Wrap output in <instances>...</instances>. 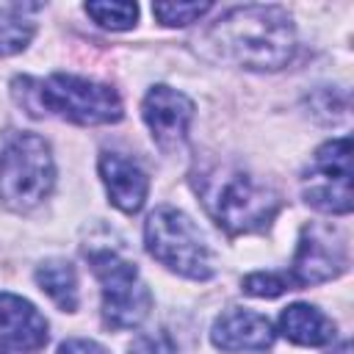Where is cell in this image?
<instances>
[{
  "mask_svg": "<svg viewBox=\"0 0 354 354\" xmlns=\"http://www.w3.org/2000/svg\"><path fill=\"white\" fill-rule=\"evenodd\" d=\"M141 116L152 133V141L163 152H180L188 141V127L194 119V102L171 88V86H152L141 102Z\"/></svg>",
  "mask_w": 354,
  "mask_h": 354,
  "instance_id": "cell-9",
  "label": "cell"
},
{
  "mask_svg": "<svg viewBox=\"0 0 354 354\" xmlns=\"http://www.w3.org/2000/svg\"><path fill=\"white\" fill-rule=\"evenodd\" d=\"M304 202L321 213H351V138L340 136L321 144L301 177Z\"/></svg>",
  "mask_w": 354,
  "mask_h": 354,
  "instance_id": "cell-7",
  "label": "cell"
},
{
  "mask_svg": "<svg viewBox=\"0 0 354 354\" xmlns=\"http://www.w3.org/2000/svg\"><path fill=\"white\" fill-rule=\"evenodd\" d=\"M36 285L64 310L75 313L77 310V274L69 260L50 257L36 266Z\"/></svg>",
  "mask_w": 354,
  "mask_h": 354,
  "instance_id": "cell-14",
  "label": "cell"
},
{
  "mask_svg": "<svg viewBox=\"0 0 354 354\" xmlns=\"http://www.w3.org/2000/svg\"><path fill=\"white\" fill-rule=\"evenodd\" d=\"M127 354H177V346L166 329H155V332L136 335Z\"/></svg>",
  "mask_w": 354,
  "mask_h": 354,
  "instance_id": "cell-19",
  "label": "cell"
},
{
  "mask_svg": "<svg viewBox=\"0 0 354 354\" xmlns=\"http://www.w3.org/2000/svg\"><path fill=\"white\" fill-rule=\"evenodd\" d=\"M210 11V3H155L152 14L166 28H185L196 19H202Z\"/></svg>",
  "mask_w": 354,
  "mask_h": 354,
  "instance_id": "cell-18",
  "label": "cell"
},
{
  "mask_svg": "<svg viewBox=\"0 0 354 354\" xmlns=\"http://www.w3.org/2000/svg\"><path fill=\"white\" fill-rule=\"evenodd\" d=\"M147 252L169 271L205 282L216 274V254L199 227L177 207H155L144 221Z\"/></svg>",
  "mask_w": 354,
  "mask_h": 354,
  "instance_id": "cell-5",
  "label": "cell"
},
{
  "mask_svg": "<svg viewBox=\"0 0 354 354\" xmlns=\"http://www.w3.org/2000/svg\"><path fill=\"white\" fill-rule=\"evenodd\" d=\"M47 318L22 296L0 290V354H36L47 346Z\"/></svg>",
  "mask_w": 354,
  "mask_h": 354,
  "instance_id": "cell-10",
  "label": "cell"
},
{
  "mask_svg": "<svg viewBox=\"0 0 354 354\" xmlns=\"http://www.w3.org/2000/svg\"><path fill=\"white\" fill-rule=\"evenodd\" d=\"M279 332L296 346H326L337 335L335 321L304 301L288 304L279 313Z\"/></svg>",
  "mask_w": 354,
  "mask_h": 354,
  "instance_id": "cell-13",
  "label": "cell"
},
{
  "mask_svg": "<svg viewBox=\"0 0 354 354\" xmlns=\"http://www.w3.org/2000/svg\"><path fill=\"white\" fill-rule=\"evenodd\" d=\"M97 169H100V180H102L113 207H119L127 216H133L144 207L147 194H149V177L138 160H133L122 152L105 149V152H100Z\"/></svg>",
  "mask_w": 354,
  "mask_h": 354,
  "instance_id": "cell-12",
  "label": "cell"
},
{
  "mask_svg": "<svg viewBox=\"0 0 354 354\" xmlns=\"http://www.w3.org/2000/svg\"><path fill=\"white\" fill-rule=\"evenodd\" d=\"M11 94L30 116H55L83 127L113 124L124 116L122 97L113 86L69 72H53L47 77H14Z\"/></svg>",
  "mask_w": 354,
  "mask_h": 354,
  "instance_id": "cell-3",
  "label": "cell"
},
{
  "mask_svg": "<svg viewBox=\"0 0 354 354\" xmlns=\"http://www.w3.org/2000/svg\"><path fill=\"white\" fill-rule=\"evenodd\" d=\"M348 268V243L346 238L324 224H304L299 235V246L293 254V263L288 268V277L293 288L321 285L335 277H340Z\"/></svg>",
  "mask_w": 354,
  "mask_h": 354,
  "instance_id": "cell-8",
  "label": "cell"
},
{
  "mask_svg": "<svg viewBox=\"0 0 354 354\" xmlns=\"http://www.w3.org/2000/svg\"><path fill=\"white\" fill-rule=\"evenodd\" d=\"M332 354H351V348H348V340H343V343H340V346H337Z\"/></svg>",
  "mask_w": 354,
  "mask_h": 354,
  "instance_id": "cell-21",
  "label": "cell"
},
{
  "mask_svg": "<svg viewBox=\"0 0 354 354\" xmlns=\"http://www.w3.org/2000/svg\"><path fill=\"white\" fill-rule=\"evenodd\" d=\"M30 11H36V6H22V3L0 6V58L17 55L30 44L36 33V22L30 19Z\"/></svg>",
  "mask_w": 354,
  "mask_h": 354,
  "instance_id": "cell-15",
  "label": "cell"
},
{
  "mask_svg": "<svg viewBox=\"0 0 354 354\" xmlns=\"http://www.w3.org/2000/svg\"><path fill=\"white\" fill-rule=\"evenodd\" d=\"M55 185V160L50 144L17 130L0 144V199L14 213H28L41 205Z\"/></svg>",
  "mask_w": 354,
  "mask_h": 354,
  "instance_id": "cell-4",
  "label": "cell"
},
{
  "mask_svg": "<svg viewBox=\"0 0 354 354\" xmlns=\"http://www.w3.org/2000/svg\"><path fill=\"white\" fill-rule=\"evenodd\" d=\"M191 188L199 196L205 213L227 235H249L268 230L277 218L279 194L232 163H202L191 171Z\"/></svg>",
  "mask_w": 354,
  "mask_h": 354,
  "instance_id": "cell-2",
  "label": "cell"
},
{
  "mask_svg": "<svg viewBox=\"0 0 354 354\" xmlns=\"http://www.w3.org/2000/svg\"><path fill=\"white\" fill-rule=\"evenodd\" d=\"M277 332L274 324L246 307H230L224 310L213 326H210V343L224 354H241V351H266L271 348Z\"/></svg>",
  "mask_w": 354,
  "mask_h": 354,
  "instance_id": "cell-11",
  "label": "cell"
},
{
  "mask_svg": "<svg viewBox=\"0 0 354 354\" xmlns=\"http://www.w3.org/2000/svg\"><path fill=\"white\" fill-rule=\"evenodd\" d=\"M196 41L213 61L249 72H277L296 53V28L279 6H241L210 22Z\"/></svg>",
  "mask_w": 354,
  "mask_h": 354,
  "instance_id": "cell-1",
  "label": "cell"
},
{
  "mask_svg": "<svg viewBox=\"0 0 354 354\" xmlns=\"http://www.w3.org/2000/svg\"><path fill=\"white\" fill-rule=\"evenodd\" d=\"M86 257L102 290V324L108 329L138 326L149 315L152 293L141 279L136 263L108 246L86 252Z\"/></svg>",
  "mask_w": 354,
  "mask_h": 354,
  "instance_id": "cell-6",
  "label": "cell"
},
{
  "mask_svg": "<svg viewBox=\"0 0 354 354\" xmlns=\"http://www.w3.org/2000/svg\"><path fill=\"white\" fill-rule=\"evenodd\" d=\"M241 288H243V293L257 296V299H277L285 290H296L288 271H254V274L243 277Z\"/></svg>",
  "mask_w": 354,
  "mask_h": 354,
  "instance_id": "cell-17",
  "label": "cell"
},
{
  "mask_svg": "<svg viewBox=\"0 0 354 354\" xmlns=\"http://www.w3.org/2000/svg\"><path fill=\"white\" fill-rule=\"evenodd\" d=\"M83 11L108 30H130L138 19L136 3H86Z\"/></svg>",
  "mask_w": 354,
  "mask_h": 354,
  "instance_id": "cell-16",
  "label": "cell"
},
{
  "mask_svg": "<svg viewBox=\"0 0 354 354\" xmlns=\"http://www.w3.org/2000/svg\"><path fill=\"white\" fill-rule=\"evenodd\" d=\"M58 354H108L100 343L86 340V337H69L58 346Z\"/></svg>",
  "mask_w": 354,
  "mask_h": 354,
  "instance_id": "cell-20",
  "label": "cell"
}]
</instances>
